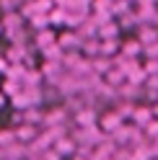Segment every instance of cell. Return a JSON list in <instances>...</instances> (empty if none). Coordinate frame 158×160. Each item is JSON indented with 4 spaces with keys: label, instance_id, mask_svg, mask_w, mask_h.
Masks as SVG:
<instances>
[{
    "label": "cell",
    "instance_id": "cell-1",
    "mask_svg": "<svg viewBox=\"0 0 158 160\" xmlns=\"http://www.w3.org/2000/svg\"><path fill=\"white\" fill-rule=\"evenodd\" d=\"M119 124H122V119H119V116H106V119H104V129H106V132L117 129Z\"/></svg>",
    "mask_w": 158,
    "mask_h": 160
},
{
    "label": "cell",
    "instance_id": "cell-4",
    "mask_svg": "<svg viewBox=\"0 0 158 160\" xmlns=\"http://www.w3.org/2000/svg\"><path fill=\"white\" fill-rule=\"evenodd\" d=\"M98 34H101V36H112V34H117V26H104Z\"/></svg>",
    "mask_w": 158,
    "mask_h": 160
},
{
    "label": "cell",
    "instance_id": "cell-2",
    "mask_svg": "<svg viewBox=\"0 0 158 160\" xmlns=\"http://www.w3.org/2000/svg\"><path fill=\"white\" fill-rule=\"evenodd\" d=\"M98 52H104V54H114V52H117V42H114V39H106V42L98 47Z\"/></svg>",
    "mask_w": 158,
    "mask_h": 160
},
{
    "label": "cell",
    "instance_id": "cell-3",
    "mask_svg": "<svg viewBox=\"0 0 158 160\" xmlns=\"http://www.w3.org/2000/svg\"><path fill=\"white\" fill-rule=\"evenodd\" d=\"M57 147H60V152H70V150H73V142H70V139H60Z\"/></svg>",
    "mask_w": 158,
    "mask_h": 160
},
{
    "label": "cell",
    "instance_id": "cell-5",
    "mask_svg": "<svg viewBox=\"0 0 158 160\" xmlns=\"http://www.w3.org/2000/svg\"><path fill=\"white\" fill-rule=\"evenodd\" d=\"M153 114H155V116H158V106H155V108H153Z\"/></svg>",
    "mask_w": 158,
    "mask_h": 160
}]
</instances>
